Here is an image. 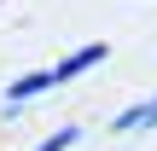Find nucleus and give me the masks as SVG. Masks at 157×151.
I'll return each mask as SVG.
<instances>
[{"mask_svg": "<svg viewBox=\"0 0 157 151\" xmlns=\"http://www.w3.org/2000/svg\"><path fill=\"white\" fill-rule=\"evenodd\" d=\"M105 58H111V47H105V41H87V47H76L70 58L52 64V81H76V76H87L93 64H105Z\"/></svg>", "mask_w": 157, "mask_h": 151, "instance_id": "2", "label": "nucleus"}, {"mask_svg": "<svg viewBox=\"0 0 157 151\" xmlns=\"http://www.w3.org/2000/svg\"><path fill=\"white\" fill-rule=\"evenodd\" d=\"M140 128H157V99H146V105H140Z\"/></svg>", "mask_w": 157, "mask_h": 151, "instance_id": "4", "label": "nucleus"}, {"mask_svg": "<svg viewBox=\"0 0 157 151\" xmlns=\"http://www.w3.org/2000/svg\"><path fill=\"white\" fill-rule=\"evenodd\" d=\"M76 140H82V128H76V122H64V128H52V134H47V140H41L35 151H70Z\"/></svg>", "mask_w": 157, "mask_h": 151, "instance_id": "3", "label": "nucleus"}, {"mask_svg": "<svg viewBox=\"0 0 157 151\" xmlns=\"http://www.w3.org/2000/svg\"><path fill=\"white\" fill-rule=\"evenodd\" d=\"M47 87H58V81H52V70H29V76H17V81L6 87V105H0V116H23V105H29L35 93H47Z\"/></svg>", "mask_w": 157, "mask_h": 151, "instance_id": "1", "label": "nucleus"}]
</instances>
